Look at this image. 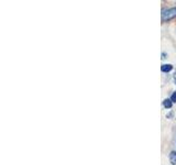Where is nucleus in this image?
Masks as SVG:
<instances>
[{"label": "nucleus", "instance_id": "nucleus-1", "mask_svg": "<svg viewBox=\"0 0 176 165\" xmlns=\"http://www.w3.org/2000/svg\"><path fill=\"white\" fill-rule=\"evenodd\" d=\"M175 17H176V7L169 8V9H166V10L162 11V20L163 21H169Z\"/></svg>", "mask_w": 176, "mask_h": 165}, {"label": "nucleus", "instance_id": "nucleus-2", "mask_svg": "<svg viewBox=\"0 0 176 165\" xmlns=\"http://www.w3.org/2000/svg\"><path fill=\"white\" fill-rule=\"evenodd\" d=\"M173 69V65L171 64H164L161 66V71L163 72V73H169V72H171Z\"/></svg>", "mask_w": 176, "mask_h": 165}, {"label": "nucleus", "instance_id": "nucleus-3", "mask_svg": "<svg viewBox=\"0 0 176 165\" xmlns=\"http://www.w3.org/2000/svg\"><path fill=\"white\" fill-rule=\"evenodd\" d=\"M169 162L172 163V165H176V152L173 151L169 153Z\"/></svg>", "mask_w": 176, "mask_h": 165}, {"label": "nucleus", "instance_id": "nucleus-4", "mask_svg": "<svg viewBox=\"0 0 176 165\" xmlns=\"http://www.w3.org/2000/svg\"><path fill=\"white\" fill-rule=\"evenodd\" d=\"M163 105H164V107H165L166 109H171L173 106V102L171 99H165V100L163 101Z\"/></svg>", "mask_w": 176, "mask_h": 165}, {"label": "nucleus", "instance_id": "nucleus-5", "mask_svg": "<svg viewBox=\"0 0 176 165\" xmlns=\"http://www.w3.org/2000/svg\"><path fill=\"white\" fill-rule=\"evenodd\" d=\"M171 100H172V102H176V91L175 93H173L172 97H171Z\"/></svg>", "mask_w": 176, "mask_h": 165}, {"label": "nucleus", "instance_id": "nucleus-6", "mask_svg": "<svg viewBox=\"0 0 176 165\" xmlns=\"http://www.w3.org/2000/svg\"><path fill=\"white\" fill-rule=\"evenodd\" d=\"M175 83H176V79H175Z\"/></svg>", "mask_w": 176, "mask_h": 165}]
</instances>
